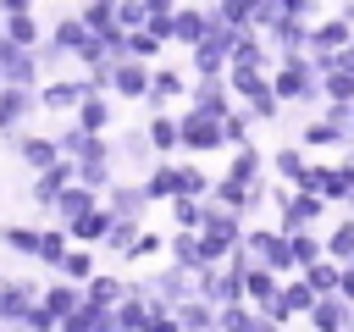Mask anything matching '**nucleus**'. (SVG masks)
I'll return each instance as SVG.
<instances>
[{
    "mask_svg": "<svg viewBox=\"0 0 354 332\" xmlns=\"http://www.w3.org/2000/svg\"><path fill=\"white\" fill-rule=\"evenodd\" d=\"M271 89L282 105H299V111H321V72L310 61V50H293V55H277L271 61Z\"/></svg>",
    "mask_w": 354,
    "mask_h": 332,
    "instance_id": "1",
    "label": "nucleus"
},
{
    "mask_svg": "<svg viewBox=\"0 0 354 332\" xmlns=\"http://www.w3.org/2000/svg\"><path fill=\"white\" fill-rule=\"evenodd\" d=\"M243 210H227V205H216V199H205V221H199V249H205V266H216V260H227L238 243H243Z\"/></svg>",
    "mask_w": 354,
    "mask_h": 332,
    "instance_id": "2",
    "label": "nucleus"
},
{
    "mask_svg": "<svg viewBox=\"0 0 354 332\" xmlns=\"http://www.w3.org/2000/svg\"><path fill=\"white\" fill-rule=\"evenodd\" d=\"M177 144H183V155H216V149H227L221 116H205V111L177 105Z\"/></svg>",
    "mask_w": 354,
    "mask_h": 332,
    "instance_id": "3",
    "label": "nucleus"
},
{
    "mask_svg": "<svg viewBox=\"0 0 354 332\" xmlns=\"http://www.w3.org/2000/svg\"><path fill=\"white\" fill-rule=\"evenodd\" d=\"M243 255L271 266V271H282V277L293 271V238L282 227H243Z\"/></svg>",
    "mask_w": 354,
    "mask_h": 332,
    "instance_id": "4",
    "label": "nucleus"
},
{
    "mask_svg": "<svg viewBox=\"0 0 354 332\" xmlns=\"http://www.w3.org/2000/svg\"><path fill=\"white\" fill-rule=\"evenodd\" d=\"M111 166H116V177H144V172L155 166V144H149V133H144V127L116 133V138H111Z\"/></svg>",
    "mask_w": 354,
    "mask_h": 332,
    "instance_id": "5",
    "label": "nucleus"
},
{
    "mask_svg": "<svg viewBox=\"0 0 354 332\" xmlns=\"http://www.w3.org/2000/svg\"><path fill=\"white\" fill-rule=\"evenodd\" d=\"M39 116V89H22V83H0V138L11 144L22 127H33Z\"/></svg>",
    "mask_w": 354,
    "mask_h": 332,
    "instance_id": "6",
    "label": "nucleus"
},
{
    "mask_svg": "<svg viewBox=\"0 0 354 332\" xmlns=\"http://www.w3.org/2000/svg\"><path fill=\"white\" fill-rule=\"evenodd\" d=\"M326 221V199L315 188H288V199L277 205V227L282 232H304V227H321Z\"/></svg>",
    "mask_w": 354,
    "mask_h": 332,
    "instance_id": "7",
    "label": "nucleus"
},
{
    "mask_svg": "<svg viewBox=\"0 0 354 332\" xmlns=\"http://www.w3.org/2000/svg\"><path fill=\"white\" fill-rule=\"evenodd\" d=\"M88 94V83H83V72L77 77H39V116H72L77 111V100Z\"/></svg>",
    "mask_w": 354,
    "mask_h": 332,
    "instance_id": "8",
    "label": "nucleus"
},
{
    "mask_svg": "<svg viewBox=\"0 0 354 332\" xmlns=\"http://www.w3.org/2000/svg\"><path fill=\"white\" fill-rule=\"evenodd\" d=\"M149 66H155V61L116 55V61H111V94L127 100V105H144V94H149Z\"/></svg>",
    "mask_w": 354,
    "mask_h": 332,
    "instance_id": "9",
    "label": "nucleus"
},
{
    "mask_svg": "<svg viewBox=\"0 0 354 332\" xmlns=\"http://www.w3.org/2000/svg\"><path fill=\"white\" fill-rule=\"evenodd\" d=\"M188 72L183 66H171V61H155L149 66V94H144V105L149 111H166V105H183V94H188Z\"/></svg>",
    "mask_w": 354,
    "mask_h": 332,
    "instance_id": "10",
    "label": "nucleus"
},
{
    "mask_svg": "<svg viewBox=\"0 0 354 332\" xmlns=\"http://www.w3.org/2000/svg\"><path fill=\"white\" fill-rule=\"evenodd\" d=\"M310 304H315L310 277H304V271H288V277H282V293H277V304H271V321H277V326L304 321V315H310Z\"/></svg>",
    "mask_w": 354,
    "mask_h": 332,
    "instance_id": "11",
    "label": "nucleus"
},
{
    "mask_svg": "<svg viewBox=\"0 0 354 332\" xmlns=\"http://www.w3.org/2000/svg\"><path fill=\"white\" fill-rule=\"evenodd\" d=\"M260 33H266L271 55H293V50H310V17H299V11H282V17H277V22H266Z\"/></svg>",
    "mask_w": 354,
    "mask_h": 332,
    "instance_id": "12",
    "label": "nucleus"
},
{
    "mask_svg": "<svg viewBox=\"0 0 354 332\" xmlns=\"http://www.w3.org/2000/svg\"><path fill=\"white\" fill-rule=\"evenodd\" d=\"M39 50H28V44H11V39H0V83H22V89H39Z\"/></svg>",
    "mask_w": 354,
    "mask_h": 332,
    "instance_id": "13",
    "label": "nucleus"
},
{
    "mask_svg": "<svg viewBox=\"0 0 354 332\" xmlns=\"http://www.w3.org/2000/svg\"><path fill=\"white\" fill-rule=\"evenodd\" d=\"M183 105H188V111H205V116H227L238 100H232L227 72H221V77H194V83H188V94H183Z\"/></svg>",
    "mask_w": 354,
    "mask_h": 332,
    "instance_id": "14",
    "label": "nucleus"
},
{
    "mask_svg": "<svg viewBox=\"0 0 354 332\" xmlns=\"http://www.w3.org/2000/svg\"><path fill=\"white\" fill-rule=\"evenodd\" d=\"M315 332H354V299H343L337 288L332 293H315V304H310V315H304Z\"/></svg>",
    "mask_w": 354,
    "mask_h": 332,
    "instance_id": "15",
    "label": "nucleus"
},
{
    "mask_svg": "<svg viewBox=\"0 0 354 332\" xmlns=\"http://www.w3.org/2000/svg\"><path fill=\"white\" fill-rule=\"evenodd\" d=\"M205 33H210V6H205V0H183V6L171 11V44L188 50V44H199Z\"/></svg>",
    "mask_w": 354,
    "mask_h": 332,
    "instance_id": "16",
    "label": "nucleus"
},
{
    "mask_svg": "<svg viewBox=\"0 0 354 332\" xmlns=\"http://www.w3.org/2000/svg\"><path fill=\"white\" fill-rule=\"evenodd\" d=\"M227 177H238V183H266V177H271V155H266L254 138H243V144L227 149Z\"/></svg>",
    "mask_w": 354,
    "mask_h": 332,
    "instance_id": "17",
    "label": "nucleus"
},
{
    "mask_svg": "<svg viewBox=\"0 0 354 332\" xmlns=\"http://www.w3.org/2000/svg\"><path fill=\"white\" fill-rule=\"evenodd\" d=\"M72 177H77V160H66V155H61V160H50L44 172H33V183H28V199L39 205V216L50 210V199H55V194H61Z\"/></svg>",
    "mask_w": 354,
    "mask_h": 332,
    "instance_id": "18",
    "label": "nucleus"
},
{
    "mask_svg": "<svg viewBox=\"0 0 354 332\" xmlns=\"http://www.w3.org/2000/svg\"><path fill=\"white\" fill-rule=\"evenodd\" d=\"M277 293H282V271H271V266L249 260V266H243V299H249L254 310H266V315H271ZM271 326H277V321H271Z\"/></svg>",
    "mask_w": 354,
    "mask_h": 332,
    "instance_id": "19",
    "label": "nucleus"
},
{
    "mask_svg": "<svg viewBox=\"0 0 354 332\" xmlns=\"http://www.w3.org/2000/svg\"><path fill=\"white\" fill-rule=\"evenodd\" d=\"M11 155H17L28 172H44L50 160H61V144H55V133H28V127H22V133L11 138Z\"/></svg>",
    "mask_w": 354,
    "mask_h": 332,
    "instance_id": "20",
    "label": "nucleus"
},
{
    "mask_svg": "<svg viewBox=\"0 0 354 332\" xmlns=\"http://www.w3.org/2000/svg\"><path fill=\"white\" fill-rule=\"evenodd\" d=\"M94 205H100V188H88V183H77V177H72V183H66V188L50 199L44 221H61V227H66L72 216H83V210H94Z\"/></svg>",
    "mask_w": 354,
    "mask_h": 332,
    "instance_id": "21",
    "label": "nucleus"
},
{
    "mask_svg": "<svg viewBox=\"0 0 354 332\" xmlns=\"http://www.w3.org/2000/svg\"><path fill=\"white\" fill-rule=\"evenodd\" d=\"M100 199H105L116 216H138V221L149 216V194H144V177H111V188H105Z\"/></svg>",
    "mask_w": 354,
    "mask_h": 332,
    "instance_id": "22",
    "label": "nucleus"
},
{
    "mask_svg": "<svg viewBox=\"0 0 354 332\" xmlns=\"http://www.w3.org/2000/svg\"><path fill=\"white\" fill-rule=\"evenodd\" d=\"M149 282H155V299H160V304H166V310H171V304H183V299H194V293H199V277H194V271H188V266H171V260H166V266H160V271H155V277H149Z\"/></svg>",
    "mask_w": 354,
    "mask_h": 332,
    "instance_id": "23",
    "label": "nucleus"
},
{
    "mask_svg": "<svg viewBox=\"0 0 354 332\" xmlns=\"http://www.w3.org/2000/svg\"><path fill=\"white\" fill-rule=\"evenodd\" d=\"M348 39H354V22L337 17V11L310 22V55H337V50H348Z\"/></svg>",
    "mask_w": 354,
    "mask_h": 332,
    "instance_id": "24",
    "label": "nucleus"
},
{
    "mask_svg": "<svg viewBox=\"0 0 354 332\" xmlns=\"http://www.w3.org/2000/svg\"><path fill=\"white\" fill-rule=\"evenodd\" d=\"M72 122L88 127V133H111L116 127V94H83L77 111H72Z\"/></svg>",
    "mask_w": 354,
    "mask_h": 332,
    "instance_id": "25",
    "label": "nucleus"
},
{
    "mask_svg": "<svg viewBox=\"0 0 354 332\" xmlns=\"http://www.w3.org/2000/svg\"><path fill=\"white\" fill-rule=\"evenodd\" d=\"M0 39L39 50V39H44V28H39V6H28V11H6V17H0Z\"/></svg>",
    "mask_w": 354,
    "mask_h": 332,
    "instance_id": "26",
    "label": "nucleus"
},
{
    "mask_svg": "<svg viewBox=\"0 0 354 332\" xmlns=\"http://www.w3.org/2000/svg\"><path fill=\"white\" fill-rule=\"evenodd\" d=\"M61 332H116V321H111V304L77 299V304H72V315L61 321Z\"/></svg>",
    "mask_w": 354,
    "mask_h": 332,
    "instance_id": "27",
    "label": "nucleus"
},
{
    "mask_svg": "<svg viewBox=\"0 0 354 332\" xmlns=\"http://www.w3.org/2000/svg\"><path fill=\"white\" fill-rule=\"evenodd\" d=\"M44 39L55 44V50H66V55H77L83 50V39H88V22L77 17V11H61L50 28H44Z\"/></svg>",
    "mask_w": 354,
    "mask_h": 332,
    "instance_id": "28",
    "label": "nucleus"
},
{
    "mask_svg": "<svg viewBox=\"0 0 354 332\" xmlns=\"http://www.w3.org/2000/svg\"><path fill=\"white\" fill-rule=\"evenodd\" d=\"M343 138H348V133L332 127L321 111H304V127H299V144H304V149H343Z\"/></svg>",
    "mask_w": 354,
    "mask_h": 332,
    "instance_id": "29",
    "label": "nucleus"
},
{
    "mask_svg": "<svg viewBox=\"0 0 354 332\" xmlns=\"http://www.w3.org/2000/svg\"><path fill=\"white\" fill-rule=\"evenodd\" d=\"M271 172H277L288 188H304V177H310V155H304V144H282V149H271Z\"/></svg>",
    "mask_w": 354,
    "mask_h": 332,
    "instance_id": "30",
    "label": "nucleus"
},
{
    "mask_svg": "<svg viewBox=\"0 0 354 332\" xmlns=\"http://www.w3.org/2000/svg\"><path fill=\"white\" fill-rule=\"evenodd\" d=\"M144 194H149V205H166L177 194V155H155V166L144 172Z\"/></svg>",
    "mask_w": 354,
    "mask_h": 332,
    "instance_id": "31",
    "label": "nucleus"
},
{
    "mask_svg": "<svg viewBox=\"0 0 354 332\" xmlns=\"http://www.w3.org/2000/svg\"><path fill=\"white\" fill-rule=\"evenodd\" d=\"M105 227H111V205L100 199L94 210H83V216H72V221H66V238H72V243H94V249H100Z\"/></svg>",
    "mask_w": 354,
    "mask_h": 332,
    "instance_id": "32",
    "label": "nucleus"
},
{
    "mask_svg": "<svg viewBox=\"0 0 354 332\" xmlns=\"http://www.w3.org/2000/svg\"><path fill=\"white\" fill-rule=\"evenodd\" d=\"M166 260H171V266H188V271H199V266H205L199 232H194V227H171V232H166Z\"/></svg>",
    "mask_w": 354,
    "mask_h": 332,
    "instance_id": "33",
    "label": "nucleus"
},
{
    "mask_svg": "<svg viewBox=\"0 0 354 332\" xmlns=\"http://www.w3.org/2000/svg\"><path fill=\"white\" fill-rule=\"evenodd\" d=\"M39 232H44V221H6L0 227V249H11V255H22V260H39Z\"/></svg>",
    "mask_w": 354,
    "mask_h": 332,
    "instance_id": "34",
    "label": "nucleus"
},
{
    "mask_svg": "<svg viewBox=\"0 0 354 332\" xmlns=\"http://www.w3.org/2000/svg\"><path fill=\"white\" fill-rule=\"evenodd\" d=\"M138 216H116L111 210V227H105V238H100V249L105 255H116V260H127V249H133V238H138Z\"/></svg>",
    "mask_w": 354,
    "mask_h": 332,
    "instance_id": "35",
    "label": "nucleus"
},
{
    "mask_svg": "<svg viewBox=\"0 0 354 332\" xmlns=\"http://www.w3.org/2000/svg\"><path fill=\"white\" fill-rule=\"evenodd\" d=\"M122 55H138V61H160L166 55V39L155 28H122Z\"/></svg>",
    "mask_w": 354,
    "mask_h": 332,
    "instance_id": "36",
    "label": "nucleus"
},
{
    "mask_svg": "<svg viewBox=\"0 0 354 332\" xmlns=\"http://www.w3.org/2000/svg\"><path fill=\"white\" fill-rule=\"evenodd\" d=\"M55 271H61V277H72V282H88V277L100 271V260H94V243H66V255L55 260Z\"/></svg>",
    "mask_w": 354,
    "mask_h": 332,
    "instance_id": "37",
    "label": "nucleus"
},
{
    "mask_svg": "<svg viewBox=\"0 0 354 332\" xmlns=\"http://www.w3.org/2000/svg\"><path fill=\"white\" fill-rule=\"evenodd\" d=\"M144 133H149L155 155H177V149H183V144H177V116H171V105H166V111H155V116L144 122Z\"/></svg>",
    "mask_w": 354,
    "mask_h": 332,
    "instance_id": "38",
    "label": "nucleus"
},
{
    "mask_svg": "<svg viewBox=\"0 0 354 332\" xmlns=\"http://www.w3.org/2000/svg\"><path fill=\"white\" fill-rule=\"evenodd\" d=\"M166 216H171V227H194V232H199L205 199H199V194H171V199H166Z\"/></svg>",
    "mask_w": 354,
    "mask_h": 332,
    "instance_id": "39",
    "label": "nucleus"
},
{
    "mask_svg": "<svg viewBox=\"0 0 354 332\" xmlns=\"http://www.w3.org/2000/svg\"><path fill=\"white\" fill-rule=\"evenodd\" d=\"M39 221H44V216H39ZM66 243H72V238H66V227H61V221H44V232H39V266H44V271H55V260L66 255Z\"/></svg>",
    "mask_w": 354,
    "mask_h": 332,
    "instance_id": "40",
    "label": "nucleus"
},
{
    "mask_svg": "<svg viewBox=\"0 0 354 332\" xmlns=\"http://www.w3.org/2000/svg\"><path fill=\"white\" fill-rule=\"evenodd\" d=\"M127 293V277H111V271H94L88 282H83V299H94V304H111L116 310V299Z\"/></svg>",
    "mask_w": 354,
    "mask_h": 332,
    "instance_id": "41",
    "label": "nucleus"
},
{
    "mask_svg": "<svg viewBox=\"0 0 354 332\" xmlns=\"http://www.w3.org/2000/svg\"><path fill=\"white\" fill-rule=\"evenodd\" d=\"M321 94L326 100H354V66H343V61L321 66Z\"/></svg>",
    "mask_w": 354,
    "mask_h": 332,
    "instance_id": "42",
    "label": "nucleus"
},
{
    "mask_svg": "<svg viewBox=\"0 0 354 332\" xmlns=\"http://www.w3.org/2000/svg\"><path fill=\"white\" fill-rule=\"evenodd\" d=\"M321 243H326V255H332V260H348V255H354V210H348V216H337V221L326 227V238H321Z\"/></svg>",
    "mask_w": 354,
    "mask_h": 332,
    "instance_id": "43",
    "label": "nucleus"
},
{
    "mask_svg": "<svg viewBox=\"0 0 354 332\" xmlns=\"http://www.w3.org/2000/svg\"><path fill=\"white\" fill-rule=\"evenodd\" d=\"M77 17L88 22V33H111L116 28V0H77Z\"/></svg>",
    "mask_w": 354,
    "mask_h": 332,
    "instance_id": "44",
    "label": "nucleus"
},
{
    "mask_svg": "<svg viewBox=\"0 0 354 332\" xmlns=\"http://www.w3.org/2000/svg\"><path fill=\"white\" fill-rule=\"evenodd\" d=\"M288 238H293V271H304L310 260H321V255H326V243H321V232H315V227H304V232H288Z\"/></svg>",
    "mask_w": 354,
    "mask_h": 332,
    "instance_id": "45",
    "label": "nucleus"
},
{
    "mask_svg": "<svg viewBox=\"0 0 354 332\" xmlns=\"http://www.w3.org/2000/svg\"><path fill=\"white\" fill-rule=\"evenodd\" d=\"M337 271H343V260H332V255H321V260L304 266V277H310L315 293H332V288H337Z\"/></svg>",
    "mask_w": 354,
    "mask_h": 332,
    "instance_id": "46",
    "label": "nucleus"
},
{
    "mask_svg": "<svg viewBox=\"0 0 354 332\" xmlns=\"http://www.w3.org/2000/svg\"><path fill=\"white\" fill-rule=\"evenodd\" d=\"M177 194H210V172H199L194 160H177Z\"/></svg>",
    "mask_w": 354,
    "mask_h": 332,
    "instance_id": "47",
    "label": "nucleus"
},
{
    "mask_svg": "<svg viewBox=\"0 0 354 332\" xmlns=\"http://www.w3.org/2000/svg\"><path fill=\"white\" fill-rule=\"evenodd\" d=\"M249 127H254V122H249V111H243V105H232V111L221 116V138H227V149H232V144H243V138H249Z\"/></svg>",
    "mask_w": 354,
    "mask_h": 332,
    "instance_id": "48",
    "label": "nucleus"
},
{
    "mask_svg": "<svg viewBox=\"0 0 354 332\" xmlns=\"http://www.w3.org/2000/svg\"><path fill=\"white\" fill-rule=\"evenodd\" d=\"M111 177H116V166L111 160H77V183H88V188H111Z\"/></svg>",
    "mask_w": 354,
    "mask_h": 332,
    "instance_id": "49",
    "label": "nucleus"
},
{
    "mask_svg": "<svg viewBox=\"0 0 354 332\" xmlns=\"http://www.w3.org/2000/svg\"><path fill=\"white\" fill-rule=\"evenodd\" d=\"M155 255H166V238H160V232H144V227H138V238H133L127 260H155Z\"/></svg>",
    "mask_w": 354,
    "mask_h": 332,
    "instance_id": "50",
    "label": "nucleus"
},
{
    "mask_svg": "<svg viewBox=\"0 0 354 332\" xmlns=\"http://www.w3.org/2000/svg\"><path fill=\"white\" fill-rule=\"evenodd\" d=\"M144 22H149L144 0H116V28H144Z\"/></svg>",
    "mask_w": 354,
    "mask_h": 332,
    "instance_id": "51",
    "label": "nucleus"
},
{
    "mask_svg": "<svg viewBox=\"0 0 354 332\" xmlns=\"http://www.w3.org/2000/svg\"><path fill=\"white\" fill-rule=\"evenodd\" d=\"M66 61H72V55H66V50H55V44H50V39H39V72H44V77H55V72H61V66H66Z\"/></svg>",
    "mask_w": 354,
    "mask_h": 332,
    "instance_id": "52",
    "label": "nucleus"
},
{
    "mask_svg": "<svg viewBox=\"0 0 354 332\" xmlns=\"http://www.w3.org/2000/svg\"><path fill=\"white\" fill-rule=\"evenodd\" d=\"M337 293H343V299H354V271H348V266L337 271Z\"/></svg>",
    "mask_w": 354,
    "mask_h": 332,
    "instance_id": "53",
    "label": "nucleus"
},
{
    "mask_svg": "<svg viewBox=\"0 0 354 332\" xmlns=\"http://www.w3.org/2000/svg\"><path fill=\"white\" fill-rule=\"evenodd\" d=\"M144 6H149V17H166V11H177L183 0H144Z\"/></svg>",
    "mask_w": 354,
    "mask_h": 332,
    "instance_id": "54",
    "label": "nucleus"
},
{
    "mask_svg": "<svg viewBox=\"0 0 354 332\" xmlns=\"http://www.w3.org/2000/svg\"><path fill=\"white\" fill-rule=\"evenodd\" d=\"M28 6H39V0H0V17L6 11H28Z\"/></svg>",
    "mask_w": 354,
    "mask_h": 332,
    "instance_id": "55",
    "label": "nucleus"
},
{
    "mask_svg": "<svg viewBox=\"0 0 354 332\" xmlns=\"http://www.w3.org/2000/svg\"><path fill=\"white\" fill-rule=\"evenodd\" d=\"M343 166H354V138H343Z\"/></svg>",
    "mask_w": 354,
    "mask_h": 332,
    "instance_id": "56",
    "label": "nucleus"
},
{
    "mask_svg": "<svg viewBox=\"0 0 354 332\" xmlns=\"http://www.w3.org/2000/svg\"><path fill=\"white\" fill-rule=\"evenodd\" d=\"M343 266H348V271H354V255H348V260H343Z\"/></svg>",
    "mask_w": 354,
    "mask_h": 332,
    "instance_id": "57",
    "label": "nucleus"
},
{
    "mask_svg": "<svg viewBox=\"0 0 354 332\" xmlns=\"http://www.w3.org/2000/svg\"><path fill=\"white\" fill-rule=\"evenodd\" d=\"M55 6H61V0H55Z\"/></svg>",
    "mask_w": 354,
    "mask_h": 332,
    "instance_id": "58",
    "label": "nucleus"
}]
</instances>
